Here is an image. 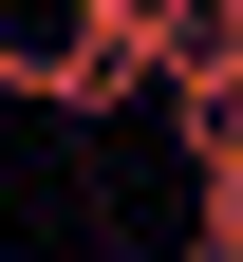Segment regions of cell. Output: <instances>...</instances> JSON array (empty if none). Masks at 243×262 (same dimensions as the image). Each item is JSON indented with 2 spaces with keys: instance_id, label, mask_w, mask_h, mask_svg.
I'll use <instances>...</instances> for the list:
<instances>
[{
  "instance_id": "cell-1",
  "label": "cell",
  "mask_w": 243,
  "mask_h": 262,
  "mask_svg": "<svg viewBox=\"0 0 243 262\" xmlns=\"http://www.w3.org/2000/svg\"><path fill=\"white\" fill-rule=\"evenodd\" d=\"M150 75V0H0V113H131Z\"/></svg>"
},
{
  "instance_id": "cell-2",
  "label": "cell",
  "mask_w": 243,
  "mask_h": 262,
  "mask_svg": "<svg viewBox=\"0 0 243 262\" xmlns=\"http://www.w3.org/2000/svg\"><path fill=\"white\" fill-rule=\"evenodd\" d=\"M150 75H168V94L243 75V0H150Z\"/></svg>"
}]
</instances>
